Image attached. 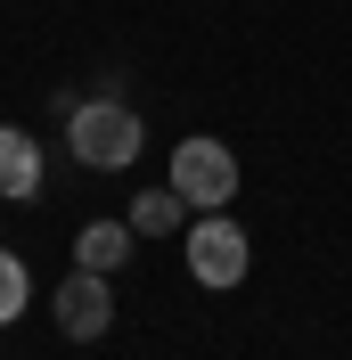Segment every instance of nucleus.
Returning <instances> with one entry per match:
<instances>
[{
	"label": "nucleus",
	"mask_w": 352,
	"mask_h": 360,
	"mask_svg": "<svg viewBox=\"0 0 352 360\" xmlns=\"http://www.w3.org/2000/svg\"><path fill=\"white\" fill-rule=\"evenodd\" d=\"M139 115H132V98H107V90H99V98H74L66 107V148L74 156L90 164V172H123V164L139 156Z\"/></svg>",
	"instance_id": "obj_1"
},
{
	"label": "nucleus",
	"mask_w": 352,
	"mask_h": 360,
	"mask_svg": "<svg viewBox=\"0 0 352 360\" xmlns=\"http://www.w3.org/2000/svg\"><path fill=\"white\" fill-rule=\"evenodd\" d=\"M172 188L189 197V213H221V205L238 197V156H230L221 139L189 131V139L172 148Z\"/></svg>",
	"instance_id": "obj_2"
},
{
	"label": "nucleus",
	"mask_w": 352,
	"mask_h": 360,
	"mask_svg": "<svg viewBox=\"0 0 352 360\" xmlns=\"http://www.w3.org/2000/svg\"><path fill=\"white\" fill-rule=\"evenodd\" d=\"M180 254H189V278L213 295H230L246 278V262H254V246H246V229L230 221V213H205V221H189V238H180Z\"/></svg>",
	"instance_id": "obj_3"
},
{
	"label": "nucleus",
	"mask_w": 352,
	"mask_h": 360,
	"mask_svg": "<svg viewBox=\"0 0 352 360\" xmlns=\"http://www.w3.org/2000/svg\"><path fill=\"white\" fill-rule=\"evenodd\" d=\"M107 328H115L107 270H82V262H74V278H58V336H66V344H99Z\"/></svg>",
	"instance_id": "obj_4"
},
{
	"label": "nucleus",
	"mask_w": 352,
	"mask_h": 360,
	"mask_svg": "<svg viewBox=\"0 0 352 360\" xmlns=\"http://www.w3.org/2000/svg\"><path fill=\"white\" fill-rule=\"evenodd\" d=\"M33 188H42V148L33 131L0 123V197H33Z\"/></svg>",
	"instance_id": "obj_5"
},
{
	"label": "nucleus",
	"mask_w": 352,
	"mask_h": 360,
	"mask_svg": "<svg viewBox=\"0 0 352 360\" xmlns=\"http://www.w3.org/2000/svg\"><path fill=\"white\" fill-rule=\"evenodd\" d=\"M132 238H139L132 221H90L82 238H74V262H82V270H107V278H115V270L132 262Z\"/></svg>",
	"instance_id": "obj_6"
},
{
	"label": "nucleus",
	"mask_w": 352,
	"mask_h": 360,
	"mask_svg": "<svg viewBox=\"0 0 352 360\" xmlns=\"http://www.w3.org/2000/svg\"><path fill=\"white\" fill-rule=\"evenodd\" d=\"M132 229H139V238H172V229H189V197H180V188H148V197H132Z\"/></svg>",
	"instance_id": "obj_7"
},
{
	"label": "nucleus",
	"mask_w": 352,
	"mask_h": 360,
	"mask_svg": "<svg viewBox=\"0 0 352 360\" xmlns=\"http://www.w3.org/2000/svg\"><path fill=\"white\" fill-rule=\"evenodd\" d=\"M25 303H33V270L0 246V328H8V319H25Z\"/></svg>",
	"instance_id": "obj_8"
}]
</instances>
